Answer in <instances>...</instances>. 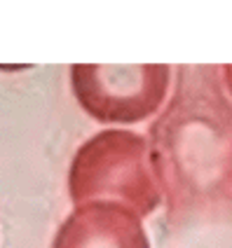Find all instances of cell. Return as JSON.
Returning <instances> with one entry per match:
<instances>
[{"label": "cell", "instance_id": "obj_3", "mask_svg": "<svg viewBox=\"0 0 232 248\" xmlns=\"http://www.w3.org/2000/svg\"><path fill=\"white\" fill-rule=\"evenodd\" d=\"M171 82L166 63H75L70 89L96 122L136 124L160 110Z\"/></svg>", "mask_w": 232, "mask_h": 248}, {"label": "cell", "instance_id": "obj_2", "mask_svg": "<svg viewBox=\"0 0 232 248\" xmlns=\"http://www.w3.org/2000/svg\"><path fill=\"white\" fill-rule=\"evenodd\" d=\"M68 194L75 204L110 199L141 218L150 216L162 194L148 140L127 129H106L84 140L70 162Z\"/></svg>", "mask_w": 232, "mask_h": 248}, {"label": "cell", "instance_id": "obj_1", "mask_svg": "<svg viewBox=\"0 0 232 248\" xmlns=\"http://www.w3.org/2000/svg\"><path fill=\"white\" fill-rule=\"evenodd\" d=\"M176 94L150 129V162L181 218L232 208V103L216 68H181Z\"/></svg>", "mask_w": 232, "mask_h": 248}, {"label": "cell", "instance_id": "obj_4", "mask_svg": "<svg viewBox=\"0 0 232 248\" xmlns=\"http://www.w3.org/2000/svg\"><path fill=\"white\" fill-rule=\"evenodd\" d=\"M52 248H150L141 216L110 199L75 204Z\"/></svg>", "mask_w": 232, "mask_h": 248}, {"label": "cell", "instance_id": "obj_5", "mask_svg": "<svg viewBox=\"0 0 232 248\" xmlns=\"http://www.w3.org/2000/svg\"><path fill=\"white\" fill-rule=\"evenodd\" d=\"M220 73H223V82H225V87H228V92H230V96H232V63L223 66Z\"/></svg>", "mask_w": 232, "mask_h": 248}]
</instances>
